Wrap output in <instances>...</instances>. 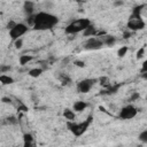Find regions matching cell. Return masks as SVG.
I'll list each match as a JSON object with an SVG mask.
<instances>
[{"mask_svg": "<svg viewBox=\"0 0 147 147\" xmlns=\"http://www.w3.org/2000/svg\"><path fill=\"white\" fill-rule=\"evenodd\" d=\"M14 46H15V48H21V47L23 46V40H22V38L14 40Z\"/></svg>", "mask_w": 147, "mask_h": 147, "instance_id": "obj_23", "label": "cell"}, {"mask_svg": "<svg viewBox=\"0 0 147 147\" xmlns=\"http://www.w3.org/2000/svg\"><path fill=\"white\" fill-rule=\"evenodd\" d=\"M28 74H29V76H31L33 78H37L42 74V69L41 68H33V69H30Z\"/></svg>", "mask_w": 147, "mask_h": 147, "instance_id": "obj_16", "label": "cell"}, {"mask_svg": "<svg viewBox=\"0 0 147 147\" xmlns=\"http://www.w3.org/2000/svg\"><path fill=\"white\" fill-rule=\"evenodd\" d=\"M2 102H5V103H10L11 102V100H10V98H2Z\"/></svg>", "mask_w": 147, "mask_h": 147, "instance_id": "obj_32", "label": "cell"}, {"mask_svg": "<svg viewBox=\"0 0 147 147\" xmlns=\"http://www.w3.org/2000/svg\"><path fill=\"white\" fill-rule=\"evenodd\" d=\"M130 36H131V32H130V31H125V32L123 33V37H124L125 39H127V38H130Z\"/></svg>", "mask_w": 147, "mask_h": 147, "instance_id": "obj_31", "label": "cell"}, {"mask_svg": "<svg viewBox=\"0 0 147 147\" xmlns=\"http://www.w3.org/2000/svg\"><path fill=\"white\" fill-rule=\"evenodd\" d=\"M32 60H33L32 55H21L20 56V64L21 65H25V64H28Z\"/></svg>", "mask_w": 147, "mask_h": 147, "instance_id": "obj_17", "label": "cell"}, {"mask_svg": "<svg viewBox=\"0 0 147 147\" xmlns=\"http://www.w3.org/2000/svg\"><path fill=\"white\" fill-rule=\"evenodd\" d=\"M139 140L142 144H147V130H144L140 134H139Z\"/></svg>", "mask_w": 147, "mask_h": 147, "instance_id": "obj_20", "label": "cell"}, {"mask_svg": "<svg viewBox=\"0 0 147 147\" xmlns=\"http://www.w3.org/2000/svg\"><path fill=\"white\" fill-rule=\"evenodd\" d=\"M63 116H64V118L68 119L69 122H74L75 118H76V114H75V111L71 110V109H68V108L64 109V111H63Z\"/></svg>", "mask_w": 147, "mask_h": 147, "instance_id": "obj_12", "label": "cell"}, {"mask_svg": "<svg viewBox=\"0 0 147 147\" xmlns=\"http://www.w3.org/2000/svg\"><path fill=\"white\" fill-rule=\"evenodd\" d=\"M87 107V103L85 101H76L74 103V111H77V113H80L83 110H85Z\"/></svg>", "mask_w": 147, "mask_h": 147, "instance_id": "obj_11", "label": "cell"}, {"mask_svg": "<svg viewBox=\"0 0 147 147\" xmlns=\"http://www.w3.org/2000/svg\"><path fill=\"white\" fill-rule=\"evenodd\" d=\"M123 5V1H116L115 2V6H122Z\"/></svg>", "mask_w": 147, "mask_h": 147, "instance_id": "obj_33", "label": "cell"}, {"mask_svg": "<svg viewBox=\"0 0 147 147\" xmlns=\"http://www.w3.org/2000/svg\"><path fill=\"white\" fill-rule=\"evenodd\" d=\"M92 119H93V117H92V115H90V116L87 117V119H85L84 122H80V123L68 122V127H69V130L74 133V136L79 137V136H82L83 133L86 132V130L88 129V126H90Z\"/></svg>", "mask_w": 147, "mask_h": 147, "instance_id": "obj_3", "label": "cell"}, {"mask_svg": "<svg viewBox=\"0 0 147 147\" xmlns=\"http://www.w3.org/2000/svg\"><path fill=\"white\" fill-rule=\"evenodd\" d=\"M147 72V61H145L144 63H142V68H141V74L144 75V74H146Z\"/></svg>", "mask_w": 147, "mask_h": 147, "instance_id": "obj_26", "label": "cell"}, {"mask_svg": "<svg viewBox=\"0 0 147 147\" xmlns=\"http://www.w3.org/2000/svg\"><path fill=\"white\" fill-rule=\"evenodd\" d=\"M100 40L102 41L103 45H107V46H113L116 42V38L114 36H107V34H105L102 38H100Z\"/></svg>", "mask_w": 147, "mask_h": 147, "instance_id": "obj_9", "label": "cell"}, {"mask_svg": "<svg viewBox=\"0 0 147 147\" xmlns=\"http://www.w3.org/2000/svg\"><path fill=\"white\" fill-rule=\"evenodd\" d=\"M75 64H76L77 67H80V68H83V67L85 65V63H84L83 61H78V60H77V61H75Z\"/></svg>", "mask_w": 147, "mask_h": 147, "instance_id": "obj_30", "label": "cell"}, {"mask_svg": "<svg viewBox=\"0 0 147 147\" xmlns=\"http://www.w3.org/2000/svg\"><path fill=\"white\" fill-rule=\"evenodd\" d=\"M145 7H146V5H145V3L136 6V7L133 8V11H132V16H141V11H142V9H144Z\"/></svg>", "mask_w": 147, "mask_h": 147, "instance_id": "obj_18", "label": "cell"}, {"mask_svg": "<svg viewBox=\"0 0 147 147\" xmlns=\"http://www.w3.org/2000/svg\"><path fill=\"white\" fill-rule=\"evenodd\" d=\"M96 33V30H95V28L91 24L90 26H87L84 31H83V34L85 36V37H93L94 34Z\"/></svg>", "mask_w": 147, "mask_h": 147, "instance_id": "obj_14", "label": "cell"}, {"mask_svg": "<svg viewBox=\"0 0 147 147\" xmlns=\"http://www.w3.org/2000/svg\"><path fill=\"white\" fill-rule=\"evenodd\" d=\"M144 55H145V47H140L137 52V59L139 60V59L144 57Z\"/></svg>", "mask_w": 147, "mask_h": 147, "instance_id": "obj_22", "label": "cell"}, {"mask_svg": "<svg viewBox=\"0 0 147 147\" xmlns=\"http://www.w3.org/2000/svg\"><path fill=\"white\" fill-rule=\"evenodd\" d=\"M59 22L57 16L51 14V13H46V11H40L37 13L34 16V23H33V29L34 30H39V31H44V30H49L53 26H55Z\"/></svg>", "mask_w": 147, "mask_h": 147, "instance_id": "obj_1", "label": "cell"}, {"mask_svg": "<svg viewBox=\"0 0 147 147\" xmlns=\"http://www.w3.org/2000/svg\"><path fill=\"white\" fill-rule=\"evenodd\" d=\"M60 80H61V83H62L63 85H67V84H69V83H70V78H68L67 76H61Z\"/></svg>", "mask_w": 147, "mask_h": 147, "instance_id": "obj_24", "label": "cell"}, {"mask_svg": "<svg viewBox=\"0 0 147 147\" xmlns=\"http://www.w3.org/2000/svg\"><path fill=\"white\" fill-rule=\"evenodd\" d=\"M7 123H9V124H15V123H17V121H16L15 117H9V118H7Z\"/></svg>", "mask_w": 147, "mask_h": 147, "instance_id": "obj_28", "label": "cell"}, {"mask_svg": "<svg viewBox=\"0 0 147 147\" xmlns=\"http://www.w3.org/2000/svg\"><path fill=\"white\" fill-rule=\"evenodd\" d=\"M127 51H129V47H127V46H122V47L117 51V55H118L119 57H123V56L126 55Z\"/></svg>", "mask_w": 147, "mask_h": 147, "instance_id": "obj_19", "label": "cell"}, {"mask_svg": "<svg viewBox=\"0 0 147 147\" xmlns=\"http://www.w3.org/2000/svg\"><path fill=\"white\" fill-rule=\"evenodd\" d=\"M137 99H139V93H137V92H134V93L132 94V96L130 98V101H136Z\"/></svg>", "mask_w": 147, "mask_h": 147, "instance_id": "obj_27", "label": "cell"}, {"mask_svg": "<svg viewBox=\"0 0 147 147\" xmlns=\"http://www.w3.org/2000/svg\"><path fill=\"white\" fill-rule=\"evenodd\" d=\"M90 25H91V21L88 18H78L72 21L70 24H68L67 28L64 29V32L67 34H77L79 32H83Z\"/></svg>", "mask_w": 147, "mask_h": 147, "instance_id": "obj_2", "label": "cell"}, {"mask_svg": "<svg viewBox=\"0 0 147 147\" xmlns=\"http://www.w3.org/2000/svg\"><path fill=\"white\" fill-rule=\"evenodd\" d=\"M138 147H144V146H142V145H139V146H138Z\"/></svg>", "mask_w": 147, "mask_h": 147, "instance_id": "obj_34", "label": "cell"}, {"mask_svg": "<svg viewBox=\"0 0 147 147\" xmlns=\"http://www.w3.org/2000/svg\"><path fill=\"white\" fill-rule=\"evenodd\" d=\"M23 141H24V147H31L32 141H33V137L30 133H25L23 136Z\"/></svg>", "mask_w": 147, "mask_h": 147, "instance_id": "obj_15", "label": "cell"}, {"mask_svg": "<svg viewBox=\"0 0 147 147\" xmlns=\"http://www.w3.org/2000/svg\"><path fill=\"white\" fill-rule=\"evenodd\" d=\"M96 79H83L77 84V91L79 93H87L95 84Z\"/></svg>", "mask_w": 147, "mask_h": 147, "instance_id": "obj_7", "label": "cell"}, {"mask_svg": "<svg viewBox=\"0 0 147 147\" xmlns=\"http://www.w3.org/2000/svg\"><path fill=\"white\" fill-rule=\"evenodd\" d=\"M138 114V110L134 106L132 105H127L125 107H123L119 111V117L122 119H132L136 117V115Z\"/></svg>", "mask_w": 147, "mask_h": 147, "instance_id": "obj_6", "label": "cell"}, {"mask_svg": "<svg viewBox=\"0 0 147 147\" xmlns=\"http://www.w3.org/2000/svg\"><path fill=\"white\" fill-rule=\"evenodd\" d=\"M16 24H17V23H15L14 21H9V22H8V24H7V29H8V30H11Z\"/></svg>", "mask_w": 147, "mask_h": 147, "instance_id": "obj_25", "label": "cell"}, {"mask_svg": "<svg viewBox=\"0 0 147 147\" xmlns=\"http://www.w3.org/2000/svg\"><path fill=\"white\" fill-rule=\"evenodd\" d=\"M10 70V65H6V64H1L0 65V74H6L7 71Z\"/></svg>", "mask_w": 147, "mask_h": 147, "instance_id": "obj_21", "label": "cell"}, {"mask_svg": "<svg viewBox=\"0 0 147 147\" xmlns=\"http://www.w3.org/2000/svg\"><path fill=\"white\" fill-rule=\"evenodd\" d=\"M146 23L145 21L141 18V16H130V20L127 22V28L131 31H139L145 29Z\"/></svg>", "mask_w": 147, "mask_h": 147, "instance_id": "obj_4", "label": "cell"}, {"mask_svg": "<svg viewBox=\"0 0 147 147\" xmlns=\"http://www.w3.org/2000/svg\"><path fill=\"white\" fill-rule=\"evenodd\" d=\"M23 9H24V11H25L29 16L32 15L33 9H34V2H32V1H25V2L23 3Z\"/></svg>", "mask_w": 147, "mask_h": 147, "instance_id": "obj_10", "label": "cell"}, {"mask_svg": "<svg viewBox=\"0 0 147 147\" xmlns=\"http://www.w3.org/2000/svg\"><path fill=\"white\" fill-rule=\"evenodd\" d=\"M26 31H28L26 24H24V23H17L11 30H9V37L13 40H16V39H20Z\"/></svg>", "mask_w": 147, "mask_h": 147, "instance_id": "obj_5", "label": "cell"}, {"mask_svg": "<svg viewBox=\"0 0 147 147\" xmlns=\"http://www.w3.org/2000/svg\"><path fill=\"white\" fill-rule=\"evenodd\" d=\"M102 46H103V44H102V41L100 40V38H95V37L88 38V39L86 40L85 45H84V47H85L86 49H92V51H94V49H100Z\"/></svg>", "mask_w": 147, "mask_h": 147, "instance_id": "obj_8", "label": "cell"}, {"mask_svg": "<svg viewBox=\"0 0 147 147\" xmlns=\"http://www.w3.org/2000/svg\"><path fill=\"white\" fill-rule=\"evenodd\" d=\"M108 78H106V77H101L100 78V84H102V85H107L108 83Z\"/></svg>", "mask_w": 147, "mask_h": 147, "instance_id": "obj_29", "label": "cell"}, {"mask_svg": "<svg viewBox=\"0 0 147 147\" xmlns=\"http://www.w3.org/2000/svg\"><path fill=\"white\" fill-rule=\"evenodd\" d=\"M0 83L2 85H10L14 83V79H13V77H10L8 75L2 74V75H0Z\"/></svg>", "mask_w": 147, "mask_h": 147, "instance_id": "obj_13", "label": "cell"}]
</instances>
